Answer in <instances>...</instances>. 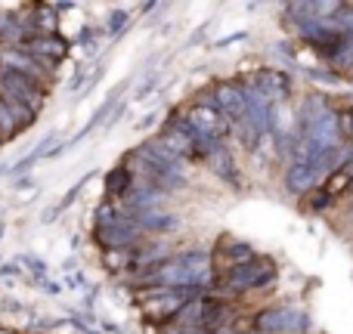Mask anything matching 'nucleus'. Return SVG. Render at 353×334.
Returning <instances> with one entry per match:
<instances>
[{
    "label": "nucleus",
    "instance_id": "f257e3e1",
    "mask_svg": "<svg viewBox=\"0 0 353 334\" xmlns=\"http://www.w3.org/2000/svg\"><path fill=\"white\" fill-rule=\"evenodd\" d=\"M118 186H130V174L128 170H121V167L109 176V195L112 198H118Z\"/></svg>",
    "mask_w": 353,
    "mask_h": 334
}]
</instances>
